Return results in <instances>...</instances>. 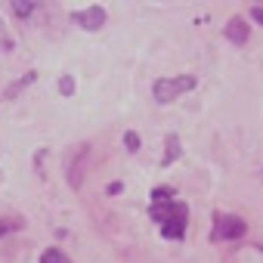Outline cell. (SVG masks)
<instances>
[{"label":"cell","mask_w":263,"mask_h":263,"mask_svg":"<svg viewBox=\"0 0 263 263\" xmlns=\"http://www.w3.org/2000/svg\"><path fill=\"white\" fill-rule=\"evenodd\" d=\"M74 22H78L81 28H87V31H99V28L105 25V10H102V7L81 10V13H74Z\"/></svg>","instance_id":"obj_4"},{"label":"cell","mask_w":263,"mask_h":263,"mask_svg":"<svg viewBox=\"0 0 263 263\" xmlns=\"http://www.w3.org/2000/svg\"><path fill=\"white\" fill-rule=\"evenodd\" d=\"M41 263H71V260H68L59 248H47V251L41 254Z\"/></svg>","instance_id":"obj_6"},{"label":"cell","mask_w":263,"mask_h":263,"mask_svg":"<svg viewBox=\"0 0 263 263\" xmlns=\"http://www.w3.org/2000/svg\"><path fill=\"white\" fill-rule=\"evenodd\" d=\"M124 146H127L130 152H137V149H140V134H134V130H127V134H124Z\"/></svg>","instance_id":"obj_10"},{"label":"cell","mask_w":263,"mask_h":263,"mask_svg":"<svg viewBox=\"0 0 263 263\" xmlns=\"http://www.w3.org/2000/svg\"><path fill=\"white\" fill-rule=\"evenodd\" d=\"M13 229H19V223H13V220H0V235H7V232H13Z\"/></svg>","instance_id":"obj_12"},{"label":"cell","mask_w":263,"mask_h":263,"mask_svg":"<svg viewBox=\"0 0 263 263\" xmlns=\"http://www.w3.org/2000/svg\"><path fill=\"white\" fill-rule=\"evenodd\" d=\"M34 78H37V74H34V71H28V74H25V78H22V81H19V84H13V87H10V90H7V99H13V96H16V93H19V90H25V87H28V84H31V81H34Z\"/></svg>","instance_id":"obj_7"},{"label":"cell","mask_w":263,"mask_h":263,"mask_svg":"<svg viewBox=\"0 0 263 263\" xmlns=\"http://www.w3.org/2000/svg\"><path fill=\"white\" fill-rule=\"evenodd\" d=\"M59 90H62V93H65V96H71V93H74V81H71V78H68V74H65V78H62V81H59Z\"/></svg>","instance_id":"obj_11"},{"label":"cell","mask_w":263,"mask_h":263,"mask_svg":"<svg viewBox=\"0 0 263 263\" xmlns=\"http://www.w3.org/2000/svg\"><path fill=\"white\" fill-rule=\"evenodd\" d=\"M248 31H251V25L241 19V16H235V19H229V25H226V41L229 44H235V47H245L248 44Z\"/></svg>","instance_id":"obj_5"},{"label":"cell","mask_w":263,"mask_h":263,"mask_svg":"<svg viewBox=\"0 0 263 263\" xmlns=\"http://www.w3.org/2000/svg\"><path fill=\"white\" fill-rule=\"evenodd\" d=\"M37 10V4H25V0H13V13L16 16H31Z\"/></svg>","instance_id":"obj_8"},{"label":"cell","mask_w":263,"mask_h":263,"mask_svg":"<svg viewBox=\"0 0 263 263\" xmlns=\"http://www.w3.org/2000/svg\"><path fill=\"white\" fill-rule=\"evenodd\" d=\"M248 232V223L235 214H217V223H214V238L217 241H235Z\"/></svg>","instance_id":"obj_3"},{"label":"cell","mask_w":263,"mask_h":263,"mask_svg":"<svg viewBox=\"0 0 263 263\" xmlns=\"http://www.w3.org/2000/svg\"><path fill=\"white\" fill-rule=\"evenodd\" d=\"M177 152H180V140L171 134V137H167V155H164V164H171V161L177 158Z\"/></svg>","instance_id":"obj_9"},{"label":"cell","mask_w":263,"mask_h":263,"mask_svg":"<svg viewBox=\"0 0 263 263\" xmlns=\"http://www.w3.org/2000/svg\"><path fill=\"white\" fill-rule=\"evenodd\" d=\"M189 90H195V78H192V74H180V78H158V81H155V87H152V96H155V102L167 105V102H174L180 93H189Z\"/></svg>","instance_id":"obj_2"},{"label":"cell","mask_w":263,"mask_h":263,"mask_svg":"<svg viewBox=\"0 0 263 263\" xmlns=\"http://www.w3.org/2000/svg\"><path fill=\"white\" fill-rule=\"evenodd\" d=\"M251 19L263 25V7H251Z\"/></svg>","instance_id":"obj_13"},{"label":"cell","mask_w":263,"mask_h":263,"mask_svg":"<svg viewBox=\"0 0 263 263\" xmlns=\"http://www.w3.org/2000/svg\"><path fill=\"white\" fill-rule=\"evenodd\" d=\"M171 189H155L152 192V220L161 223L164 238H183L186 235V204L171 198Z\"/></svg>","instance_id":"obj_1"}]
</instances>
